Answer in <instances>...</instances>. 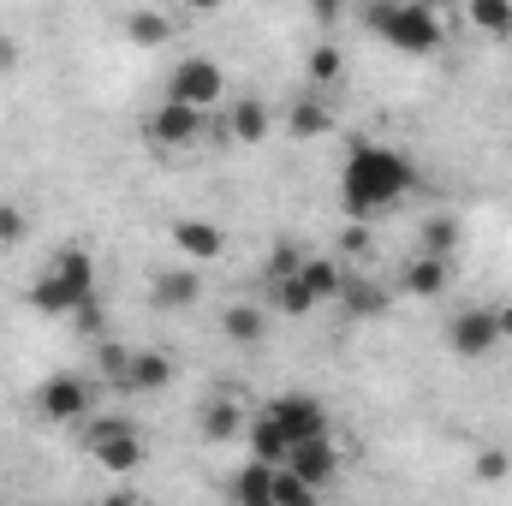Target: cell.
I'll return each mask as SVG.
<instances>
[{
    "mask_svg": "<svg viewBox=\"0 0 512 506\" xmlns=\"http://www.w3.org/2000/svg\"><path fill=\"white\" fill-rule=\"evenodd\" d=\"M411 191H417L411 155H399V149H387V143H370V137L352 143L346 173H340V209H346V221L370 227L376 215H387V209H393L399 197H411Z\"/></svg>",
    "mask_w": 512,
    "mask_h": 506,
    "instance_id": "1",
    "label": "cell"
},
{
    "mask_svg": "<svg viewBox=\"0 0 512 506\" xmlns=\"http://www.w3.org/2000/svg\"><path fill=\"white\" fill-rule=\"evenodd\" d=\"M30 304L42 316H78L84 304H96V262L90 251H60L36 280H30Z\"/></svg>",
    "mask_w": 512,
    "mask_h": 506,
    "instance_id": "2",
    "label": "cell"
},
{
    "mask_svg": "<svg viewBox=\"0 0 512 506\" xmlns=\"http://www.w3.org/2000/svg\"><path fill=\"white\" fill-rule=\"evenodd\" d=\"M364 24L399 54H435L441 36H447L441 12L423 6V0H376V6H364Z\"/></svg>",
    "mask_w": 512,
    "mask_h": 506,
    "instance_id": "3",
    "label": "cell"
},
{
    "mask_svg": "<svg viewBox=\"0 0 512 506\" xmlns=\"http://www.w3.org/2000/svg\"><path fill=\"white\" fill-rule=\"evenodd\" d=\"M221 96H227V72H221L209 54H185V60L167 72V96H161V102H179V108H191V114H209Z\"/></svg>",
    "mask_w": 512,
    "mask_h": 506,
    "instance_id": "4",
    "label": "cell"
},
{
    "mask_svg": "<svg viewBox=\"0 0 512 506\" xmlns=\"http://www.w3.org/2000/svg\"><path fill=\"white\" fill-rule=\"evenodd\" d=\"M90 453H96V465H102V471L131 477V471L143 465L137 423H131V417H96V423H90Z\"/></svg>",
    "mask_w": 512,
    "mask_h": 506,
    "instance_id": "5",
    "label": "cell"
},
{
    "mask_svg": "<svg viewBox=\"0 0 512 506\" xmlns=\"http://www.w3.org/2000/svg\"><path fill=\"white\" fill-rule=\"evenodd\" d=\"M268 417L280 423L286 447H304V441H328V405L316 393H280L268 405Z\"/></svg>",
    "mask_w": 512,
    "mask_h": 506,
    "instance_id": "6",
    "label": "cell"
},
{
    "mask_svg": "<svg viewBox=\"0 0 512 506\" xmlns=\"http://www.w3.org/2000/svg\"><path fill=\"white\" fill-rule=\"evenodd\" d=\"M36 411H42L48 423H78V417H90V381L72 376V370H54V376L36 387Z\"/></svg>",
    "mask_w": 512,
    "mask_h": 506,
    "instance_id": "7",
    "label": "cell"
},
{
    "mask_svg": "<svg viewBox=\"0 0 512 506\" xmlns=\"http://www.w3.org/2000/svg\"><path fill=\"white\" fill-rule=\"evenodd\" d=\"M501 346V334H495V310L489 304H471V310H459L453 322H447V352H459V358H489Z\"/></svg>",
    "mask_w": 512,
    "mask_h": 506,
    "instance_id": "8",
    "label": "cell"
},
{
    "mask_svg": "<svg viewBox=\"0 0 512 506\" xmlns=\"http://www.w3.org/2000/svg\"><path fill=\"white\" fill-rule=\"evenodd\" d=\"M203 131H209V114H191V108H179V102H161V108L149 114L143 137H149L155 149H191Z\"/></svg>",
    "mask_w": 512,
    "mask_h": 506,
    "instance_id": "9",
    "label": "cell"
},
{
    "mask_svg": "<svg viewBox=\"0 0 512 506\" xmlns=\"http://www.w3.org/2000/svg\"><path fill=\"white\" fill-rule=\"evenodd\" d=\"M286 471H292L298 483H310V489H328V483L340 477V447H334V435H328V441H304V447H292Z\"/></svg>",
    "mask_w": 512,
    "mask_h": 506,
    "instance_id": "10",
    "label": "cell"
},
{
    "mask_svg": "<svg viewBox=\"0 0 512 506\" xmlns=\"http://www.w3.org/2000/svg\"><path fill=\"white\" fill-rule=\"evenodd\" d=\"M447 286H453V262H441V256H411L399 274V292H411V298H441Z\"/></svg>",
    "mask_w": 512,
    "mask_h": 506,
    "instance_id": "11",
    "label": "cell"
},
{
    "mask_svg": "<svg viewBox=\"0 0 512 506\" xmlns=\"http://www.w3.org/2000/svg\"><path fill=\"white\" fill-rule=\"evenodd\" d=\"M197 292H203L197 268H161V274L149 280V304H155V310H185V304H197Z\"/></svg>",
    "mask_w": 512,
    "mask_h": 506,
    "instance_id": "12",
    "label": "cell"
},
{
    "mask_svg": "<svg viewBox=\"0 0 512 506\" xmlns=\"http://www.w3.org/2000/svg\"><path fill=\"white\" fill-rule=\"evenodd\" d=\"M173 245L191 256V262H215L227 251V233L215 221H173Z\"/></svg>",
    "mask_w": 512,
    "mask_h": 506,
    "instance_id": "13",
    "label": "cell"
},
{
    "mask_svg": "<svg viewBox=\"0 0 512 506\" xmlns=\"http://www.w3.org/2000/svg\"><path fill=\"white\" fill-rule=\"evenodd\" d=\"M268 131H274L268 102H262V96H239V102H233V114H227V137H233V143H262Z\"/></svg>",
    "mask_w": 512,
    "mask_h": 506,
    "instance_id": "14",
    "label": "cell"
},
{
    "mask_svg": "<svg viewBox=\"0 0 512 506\" xmlns=\"http://www.w3.org/2000/svg\"><path fill=\"white\" fill-rule=\"evenodd\" d=\"M298 286H304L316 304H328V298H340V292H346V268H340L334 256H304V268H298Z\"/></svg>",
    "mask_w": 512,
    "mask_h": 506,
    "instance_id": "15",
    "label": "cell"
},
{
    "mask_svg": "<svg viewBox=\"0 0 512 506\" xmlns=\"http://www.w3.org/2000/svg\"><path fill=\"white\" fill-rule=\"evenodd\" d=\"M197 423H203V441H233V435L251 429V417H245L239 399H209V405L197 411Z\"/></svg>",
    "mask_w": 512,
    "mask_h": 506,
    "instance_id": "16",
    "label": "cell"
},
{
    "mask_svg": "<svg viewBox=\"0 0 512 506\" xmlns=\"http://www.w3.org/2000/svg\"><path fill=\"white\" fill-rule=\"evenodd\" d=\"M274 483H280V471L274 465H239L233 471V506H274Z\"/></svg>",
    "mask_w": 512,
    "mask_h": 506,
    "instance_id": "17",
    "label": "cell"
},
{
    "mask_svg": "<svg viewBox=\"0 0 512 506\" xmlns=\"http://www.w3.org/2000/svg\"><path fill=\"white\" fill-rule=\"evenodd\" d=\"M251 459L256 465H274V471H286V459H292V447H286V435H280V423L262 411V417H251Z\"/></svg>",
    "mask_w": 512,
    "mask_h": 506,
    "instance_id": "18",
    "label": "cell"
},
{
    "mask_svg": "<svg viewBox=\"0 0 512 506\" xmlns=\"http://www.w3.org/2000/svg\"><path fill=\"white\" fill-rule=\"evenodd\" d=\"M167 381H173V358L167 352H131L126 393H161Z\"/></svg>",
    "mask_w": 512,
    "mask_h": 506,
    "instance_id": "19",
    "label": "cell"
},
{
    "mask_svg": "<svg viewBox=\"0 0 512 506\" xmlns=\"http://www.w3.org/2000/svg\"><path fill=\"white\" fill-rule=\"evenodd\" d=\"M328 126H334V108H328L322 96H298V102L286 108V131H292V137H322Z\"/></svg>",
    "mask_w": 512,
    "mask_h": 506,
    "instance_id": "20",
    "label": "cell"
},
{
    "mask_svg": "<svg viewBox=\"0 0 512 506\" xmlns=\"http://www.w3.org/2000/svg\"><path fill=\"white\" fill-rule=\"evenodd\" d=\"M417 256H441V262H453V245H459V221L453 215H429L423 221V233H417Z\"/></svg>",
    "mask_w": 512,
    "mask_h": 506,
    "instance_id": "21",
    "label": "cell"
},
{
    "mask_svg": "<svg viewBox=\"0 0 512 506\" xmlns=\"http://www.w3.org/2000/svg\"><path fill=\"white\" fill-rule=\"evenodd\" d=\"M221 328H227V340H233V346H256V340L268 334V316H262L256 304H233V310L221 316Z\"/></svg>",
    "mask_w": 512,
    "mask_h": 506,
    "instance_id": "22",
    "label": "cell"
},
{
    "mask_svg": "<svg viewBox=\"0 0 512 506\" xmlns=\"http://www.w3.org/2000/svg\"><path fill=\"white\" fill-rule=\"evenodd\" d=\"M340 304H346V316H382V310H387V292L376 286V280H346Z\"/></svg>",
    "mask_w": 512,
    "mask_h": 506,
    "instance_id": "23",
    "label": "cell"
},
{
    "mask_svg": "<svg viewBox=\"0 0 512 506\" xmlns=\"http://www.w3.org/2000/svg\"><path fill=\"white\" fill-rule=\"evenodd\" d=\"M126 30H131V42H137V48H161V42L173 36V18H167V12H131Z\"/></svg>",
    "mask_w": 512,
    "mask_h": 506,
    "instance_id": "24",
    "label": "cell"
},
{
    "mask_svg": "<svg viewBox=\"0 0 512 506\" xmlns=\"http://www.w3.org/2000/svg\"><path fill=\"white\" fill-rule=\"evenodd\" d=\"M471 24L483 36H512V0H471Z\"/></svg>",
    "mask_w": 512,
    "mask_h": 506,
    "instance_id": "25",
    "label": "cell"
},
{
    "mask_svg": "<svg viewBox=\"0 0 512 506\" xmlns=\"http://www.w3.org/2000/svg\"><path fill=\"white\" fill-rule=\"evenodd\" d=\"M471 477H477V483H507L512 477V453L507 447H483V453L471 459Z\"/></svg>",
    "mask_w": 512,
    "mask_h": 506,
    "instance_id": "26",
    "label": "cell"
},
{
    "mask_svg": "<svg viewBox=\"0 0 512 506\" xmlns=\"http://www.w3.org/2000/svg\"><path fill=\"white\" fill-rule=\"evenodd\" d=\"M274 506H322V489H310V483H298L292 471H280V483H274Z\"/></svg>",
    "mask_w": 512,
    "mask_h": 506,
    "instance_id": "27",
    "label": "cell"
},
{
    "mask_svg": "<svg viewBox=\"0 0 512 506\" xmlns=\"http://www.w3.org/2000/svg\"><path fill=\"white\" fill-rule=\"evenodd\" d=\"M340 72H346V54H340V48H328V42H322V48H316V54H310V84H334V78H340Z\"/></svg>",
    "mask_w": 512,
    "mask_h": 506,
    "instance_id": "28",
    "label": "cell"
},
{
    "mask_svg": "<svg viewBox=\"0 0 512 506\" xmlns=\"http://www.w3.org/2000/svg\"><path fill=\"white\" fill-rule=\"evenodd\" d=\"M96 364H102V376L114 381V387H126V370H131V352H126V346L102 340V346H96Z\"/></svg>",
    "mask_w": 512,
    "mask_h": 506,
    "instance_id": "29",
    "label": "cell"
},
{
    "mask_svg": "<svg viewBox=\"0 0 512 506\" xmlns=\"http://www.w3.org/2000/svg\"><path fill=\"white\" fill-rule=\"evenodd\" d=\"M30 233V221H24V209L18 203H0V245H18Z\"/></svg>",
    "mask_w": 512,
    "mask_h": 506,
    "instance_id": "30",
    "label": "cell"
},
{
    "mask_svg": "<svg viewBox=\"0 0 512 506\" xmlns=\"http://www.w3.org/2000/svg\"><path fill=\"white\" fill-rule=\"evenodd\" d=\"M340 251L364 256V251H370V227H358V221H346V233H340Z\"/></svg>",
    "mask_w": 512,
    "mask_h": 506,
    "instance_id": "31",
    "label": "cell"
},
{
    "mask_svg": "<svg viewBox=\"0 0 512 506\" xmlns=\"http://www.w3.org/2000/svg\"><path fill=\"white\" fill-rule=\"evenodd\" d=\"M72 322H78V328H84V334H102V304H84V310H78V316H72Z\"/></svg>",
    "mask_w": 512,
    "mask_h": 506,
    "instance_id": "32",
    "label": "cell"
},
{
    "mask_svg": "<svg viewBox=\"0 0 512 506\" xmlns=\"http://www.w3.org/2000/svg\"><path fill=\"white\" fill-rule=\"evenodd\" d=\"M102 506H149L143 495H131V489H114V495H102Z\"/></svg>",
    "mask_w": 512,
    "mask_h": 506,
    "instance_id": "33",
    "label": "cell"
},
{
    "mask_svg": "<svg viewBox=\"0 0 512 506\" xmlns=\"http://www.w3.org/2000/svg\"><path fill=\"white\" fill-rule=\"evenodd\" d=\"M495 334L512 340V304H495Z\"/></svg>",
    "mask_w": 512,
    "mask_h": 506,
    "instance_id": "34",
    "label": "cell"
},
{
    "mask_svg": "<svg viewBox=\"0 0 512 506\" xmlns=\"http://www.w3.org/2000/svg\"><path fill=\"white\" fill-rule=\"evenodd\" d=\"M6 66H18V48H12V36H0V72Z\"/></svg>",
    "mask_w": 512,
    "mask_h": 506,
    "instance_id": "35",
    "label": "cell"
},
{
    "mask_svg": "<svg viewBox=\"0 0 512 506\" xmlns=\"http://www.w3.org/2000/svg\"><path fill=\"white\" fill-rule=\"evenodd\" d=\"M24 506H42V501H24Z\"/></svg>",
    "mask_w": 512,
    "mask_h": 506,
    "instance_id": "36",
    "label": "cell"
}]
</instances>
